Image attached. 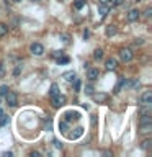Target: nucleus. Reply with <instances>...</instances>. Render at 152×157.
<instances>
[{"label": "nucleus", "instance_id": "obj_1", "mask_svg": "<svg viewBox=\"0 0 152 157\" xmlns=\"http://www.w3.org/2000/svg\"><path fill=\"white\" fill-rule=\"evenodd\" d=\"M51 98H52V106L54 108H61V106L66 105V101H67L66 95H61V93H57V95H54Z\"/></svg>", "mask_w": 152, "mask_h": 157}, {"label": "nucleus", "instance_id": "obj_2", "mask_svg": "<svg viewBox=\"0 0 152 157\" xmlns=\"http://www.w3.org/2000/svg\"><path fill=\"white\" fill-rule=\"evenodd\" d=\"M29 51H31V54H33V56H43V54H44V46H43V44L41 43H33L31 44V46H29Z\"/></svg>", "mask_w": 152, "mask_h": 157}, {"label": "nucleus", "instance_id": "obj_3", "mask_svg": "<svg viewBox=\"0 0 152 157\" xmlns=\"http://www.w3.org/2000/svg\"><path fill=\"white\" fill-rule=\"evenodd\" d=\"M5 100H7V105L8 106H17L18 105V97L15 92H7V95H5Z\"/></svg>", "mask_w": 152, "mask_h": 157}, {"label": "nucleus", "instance_id": "obj_4", "mask_svg": "<svg viewBox=\"0 0 152 157\" xmlns=\"http://www.w3.org/2000/svg\"><path fill=\"white\" fill-rule=\"evenodd\" d=\"M120 57H121L123 62H131L132 61V51L127 48H123L120 51Z\"/></svg>", "mask_w": 152, "mask_h": 157}, {"label": "nucleus", "instance_id": "obj_5", "mask_svg": "<svg viewBox=\"0 0 152 157\" xmlns=\"http://www.w3.org/2000/svg\"><path fill=\"white\" fill-rule=\"evenodd\" d=\"M139 18H141V12H139V10H136V8L129 10V12H127V15H126V20H127L129 23H132V21H137Z\"/></svg>", "mask_w": 152, "mask_h": 157}, {"label": "nucleus", "instance_id": "obj_6", "mask_svg": "<svg viewBox=\"0 0 152 157\" xmlns=\"http://www.w3.org/2000/svg\"><path fill=\"white\" fill-rule=\"evenodd\" d=\"M139 101H141V105H152V92L150 90H146L141 95Z\"/></svg>", "mask_w": 152, "mask_h": 157}, {"label": "nucleus", "instance_id": "obj_7", "mask_svg": "<svg viewBox=\"0 0 152 157\" xmlns=\"http://www.w3.org/2000/svg\"><path fill=\"white\" fill-rule=\"evenodd\" d=\"M92 97H93V101H97V103H106L108 101L106 93H92Z\"/></svg>", "mask_w": 152, "mask_h": 157}, {"label": "nucleus", "instance_id": "obj_8", "mask_svg": "<svg viewBox=\"0 0 152 157\" xmlns=\"http://www.w3.org/2000/svg\"><path fill=\"white\" fill-rule=\"evenodd\" d=\"M78 118H80V116H78L77 111H67L66 115L62 116V120H66L67 123H70V121H74V120H78Z\"/></svg>", "mask_w": 152, "mask_h": 157}, {"label": "nucleus", "instance_id": "obj_9", "mask_svg": "<svg viewBox=\"0 0 152 157\" xmlns=\"http://www.w3.org/2000/svg\"><path fill=\"white\" fill-rule=\"evenodd\" d=\"M116 67H118V62H116V59H113V57L106 59V62H105V69H106V71H115Z\"/></svg>", "mask_w": 152, "mask_h": 157}, {"label": "nucleus", "instance_id": "obj_10", "mask_svg": "<svg viewBox=\"0 0 152 157\" xmlns=\"http://www.w3.org/2000/svg\"><path fill=\"white\" fill-rule=\"evenodd\" d=\"M108 12H110V7H108L106 3H100L98 5V13H100V18H105Z\"/></svg>", "mask_w": 152, "mask_h": 157}, {"label": "nucleus", "instance_id": "obj_11", "mask_svg": "<svg viewBox=\"0 0 152 157\" xmlns=\"http://www.w3.org/2000/svg\"><path fill=\"white\" fill-rule=\"evenodd\" d=\"M98 75H100L98 69H88V71H87V78H88V80H97Z\"/></svg>", "mask_w": 152, "mask_h": 157}, {"label": "nucleus", "instance_id": "obj_12", "mask_svg": "<svg viewBox=\"0 0 152 157\" xmlns=\"http://www.w3.org/2000/svg\"><path fill=\"white\" fill-rule=\"evenodd\" d=\"M116 33H118V29H116L115 25H108V26H106V36H108V38L115 36Z\"/></svg>", "mask_w": 152, "mask_h": 157}, {"label": "nucleus", "instance_id": "obj_13", "mask_svg": "<svg viewBox=\"0 0 152 157\" xmlns=\"http://www.w3.org/2000/svg\"><path fill=\"white\" fill-rule=\"evenodd\" d=\"M62 78H64V80H67V82H72L74 78H75V72H74V71L64 72V74H62Z\"/></svg>", "mask_w": 152, "mask_h": 157}, {"label": "nucleus", "instance_id": "obj_14", "mask_svg": "<svg viewBox=\"0 0 152 157\" xmlns=\"http://www.w3.org/2000/svg\"><path fill=\"white\" fill-rule=\"evenodd\" d=\"M139 129L141 132H144V134H149L152 131V123H147V124H139Z\"/></svg>", "mask_w": 152, "mask_h": 157}, {"label": "nucleus", "instance_id": "obj_15", "mask_svg": "<svg viewBox=\"0 0 152 157\" xmlns=\"http://www.w3.org/2000/svg\"><path fill=\"white\" fill-rule=\"evenodd\" d=\"M67 128H69V123L66 120H61V123H59V129H61V132L67 134Z\"/></svg>", "mask_w": 152, "mask_h": 157}, {"label": "nucleus", "instance_id": "obj_16", "mask_svg": "<svg viewBox=\"0 0 152 157\" xmlns=\"http://www.w3.org/2000/svg\"><path fill=\"white\" fill-rule=\"evenodd\" d=\"M69 62H70V57H69V56L61 54V56L57 57V64H59V66H61V64H69Z\"/></svg>", "mask_w": 152, "mask_h": 157}, {"label": "nucleus", "instance_id": "obj_17", "mask_svg": "<svg viewBox=\"0 0 152 157\" xmlns=\"http://www.w3.org/2000/svg\"><path fill=\"white\" fill-rule=\"evenodd\" d=\"M103 57V49L101 48H97L95 51H93V59H97V61H100Z\"/></svg>", "mask_w": 152, "mask_h": 157}, {"label": "nucleus", "instance_id": "obj_18", "mask_svg": "<svg viewBox=\"0 0 152 157\" xmlns=\"http://www.w3.org/2000/svg\"><path fill=\"white\" fill-rule=\"evenodd\" d=\"M85 3H87V0H75V2H74V8L80 10V8L85 7Z\"/></svg>", "mask_w": 152, "mask_h": 157}, {"label": "nucleus", "instance_id": "obj_19", "mask_svg": "<svg viewBox=\"0 0 152 157\" xmlns=\"http://www.w3.org/2000/svg\"><path fill=\"white\" fill-rule=\"evenodd\" d=\"M147 123H152V116L150 115H142L139 124H147Z\"/></svg>", "mask_w": 152, "mask_h": 157}, {"label": "nucleus", "instance_id": "obj_20", "mask_svg": "<svg viewBox=\"0 0 152 157\" xmlns=\"http://www.w3.org/2000/svg\"><path fill=\"white\" fill-rule=\"evenodd\" d=\"M57 93H61V92H59V87H57V83H52V85H51V88H49V95H51V97H54V95H57Z\"/></svg>", "mask_w": 152, "mask_h": 157}, {"label": "nucleus", "instance_id": "obj_21", "mask_svg": "<svg viewBox=\"0 0 152 157\" xmlns=\"http://www.w3.org/2000/svg\"><path fill=\"white\" fill-rule=\"evenodd\" d=\"M126 85V78H120V83H118V85H116V88H115V93H120V90H121V88L123 87H124Z\"/></svg>", "mask_w": 152, "mask_h": 157}, {"label": "nucleus", "instance_id": "obj_22", "mask_svg": "<svg viewBox=\"0 0 152 157\" xmlns=\"http://www.w3.org/2000/svg\"><path fill=\"white\" fill-rule=\"evenodd\" d=\"M82 134H83V128H77V129H75V134H72V136H69V137H70V139H78Z\"/></svg>", "mask_w": 152, "mask_h": 157}, {"label": "nucleus", "instance_id": "obj_23", "mask_svg": "<svg viewBox=\"0 0 152 157\" xmlns=\"http://www.w3.org/2000/svg\"><path fill=\"white\" fill-rule=\"evenodd\" d=\"M7 33H8V26H7L5 23H0V38L5 36Z\"/></svg>", "mask_w": 152, "mask_h": 157}, {"label": "nucleus", "instance_id": "obj_24", "mask_svg": "<svg viewBox=\"0 0 152 157\" xmlns=\"http://www.w3.org/2000/svg\"><path fill=\"white\" fill-rule=\"evenodd\" d=\"M74 90H75V92H78V90H80V78H74Z\"/></svg>", "mask_w": 152, "mask_h": 157}, {"label": "nucleus", "instance_id": "obj_25", "mask_svg": "<svg viewBox=\"0 0 152 157\" xmlns=\"http://www.w3.org/2000/svg\"><path fill=\"white\" fill-rule=\"evenodd\" d=\"M7 123H8V116H5V115H2L0 116V126H7Z\"/></svg>", "mask_w": 152, "mask_h": 157}, {"label": "nucleus", "instance_id": "obj_26", "mask_svg": "<svg viewBox=\"0 0 152 157\" xmlns=\"http://www.w3.org/2000/svg\"><path fill=\"white\" fill-rule=\"evenodd\" d=\"M150 144H152V141H150V139H146V141L141 144V147H142V149H149Z\"/></svg>", "mask_w": 152, "mask_h": 157}, {"label": "nucleus", "instance_id": "obj_27", "mask_svg": "<svg viewBox=\"0 0 152 157\" xmlns=\"http://www.w3.org/2000/svg\"><path fill=\"white\" fill-rule=\"evenodd\" d=\"M7 92H8V87L7 85H2V87H0V95H7Z\"/></svg>", "mask_w": 152, "mask_h": 157}, {"label": "nucleus", "instance_id": "obj_28", "mask_svg": "<svg viewBox=\"0 0 152 157\" xmlns=\"http://www.w3.org/2000/svg\"><path fill=\"white\" fill-rule=\"evenodd\" d=\"M85 93H87V95H92V93H93V87H90V85L85 87Z\"/></svg>", "mask_w": 152, "mask_h": 157}, {"label": "nucleus", "instance_id": "obj_29", "mask_svg": "<svg viewBox=\"0 0 152 157\" xmlns=\"http://www.w3.org/2000/svg\"><path fill=\"white\" fill-rule=\"evenodd\" d=\"M29 155H31V157H39L41 154H39L38 151H31V152H29Z\"/></svg>", "mask_w": 152, "mask_h": 157}, {"label": "nucleus", "instance_id": "obj_30", "mask_svg": "<svg viewBox=\"0 0 152 157\" xmlns=\"http://www.w3.org/2000/svg\"><path fill=\"white\" fill-rule=\"evenodd\" d=\"M123 2H124V0H113V5H115V7H118V5H121Z\"/></svg>", "mask_w": 152, "mask_h": 157}, {"label": "nucleus", "instance_id": "obj_31", "mask_svg": "<svg viewBox=\"0 0 152 157\" xmlns=\"http://www.w3.org/2000/svg\"><path fill=\"white\" fill-rule=\"evenodd\" d=\"M54 146H56L57 149H62V142H59V141H54Z\"/></svg>", "mask_w": 152, "mask_h": 157}, {"label": "nucleus", "instance_id": "obj_32", "mask_svg": "<svg viewBox=\"0 0 152 157\" xmlns=\"http://www.w3.org/2000/svg\"><path fill=\"white\" fill-rule=\"evenodd\" d=\"M150 15H152V8H147V10H146V17H147V18H149V17H150Z\"/></svg>", "mask_w": 152, "mask_h": 157}, {"label": "nucleus", "instance_id": "obj_33", "mask_svg": "<svg viewBox=\"0 0 152 157\" xmlns=\"http://www.w3.org/2000/svg\"><path fill=\"white\" fill-rule=\"evenodd\" d=\"M61 54H64V51H56V52H54V57H59Z\"/></svg>", "mask_w": 152, "mask_h": 157}, {"label": "nucleus", "instance_id": "obj_34", "mask_svg": "<svg viewBox=\"0 0 152 157\" xmlns=\"http://www.w3.org/2000/svg\"><path fill=\"white\" fill-rule=\"evenodd\" d=\"M13 154H12V152H3V157H12Z\"/></svg>", "mask_w": 152, "mask_h": 157}, {"label": "nucleus", "instance_id": "obj_35", "mask_svg": "<svg viewBox=\"0 0 152 157\" xmlns=\"http://www.w3.org/2000/svg\"><path fill=\"white\" fill-rule=\"evenodd\" d=\"M62 38H64V41H66V43H69V36H67V34H62Z\"/></svg>", "mask_w": 152, "mask_h": 157}, {"label": "nucleus", "instance_id": "obj_36", "mask_svg": "<svg viewBox=\"0 0 152 157\" xmlns=\"http://www.w3.org/2000/svg\"><path fill=\"white\" fill-rule=\"evenodd\" d=\"M88 34H90V33H88V31H87V29H85V31H83V38H85V39H87V38H88Z\"/></svg>", "mask_w": 152, "mask_h": 157}, {"label": "nucleus", "instance_id": "obj_37", "mask_svg": "<svg viewBox=\"0 0 152 157\" xmlns=\"http://www.w3.org/2000/svg\"><path fill=\"white\" fill-rule=\"evenodd\" d=\"M110 2H111V0H100V3H106V5L110 3Z\"/></svg>", "mask_w": 152, "mask_h": 157}, {"label": "nucleus", "instance_id": "obj_38", "mask_svg": "<svg viewBox=\"0 0 152 157\" xmlns=\"http://www.w3.org/2000/svg\"><path fill=\"white\" fill-rule=\"evenodd\" d=\"M3 115V110H2V108H0V116H2Z\"/></svg>", "mask_w": 152, "mask_h": 157}, {"label": "nucleus", "instance_id": "obj_39", "mask_svg": "<svg viewBox=\"0 0 152 157\" xmlns=\"http://www.w3.org/2000/svg\"><path fill=\"white\" fill-rule=\"evenodd\" d=\"M31 2H41V0H31Z\"/></svg>", "mask_w": 152, "mask_h": 157}, {"label": "nucleus", "instance_id": "obj_40", "mask_svg": "<svg viewBox=\"0 0 152 157\" xmlns=\"http://www.w3.org/2000/svg\"><path fill=\"white\" fill-rule=\"evenodd\" d=\"M12 2H21V0H12Z\"/></svg>", "mask_w": 152, "mask_h": 157}]
</instances>
